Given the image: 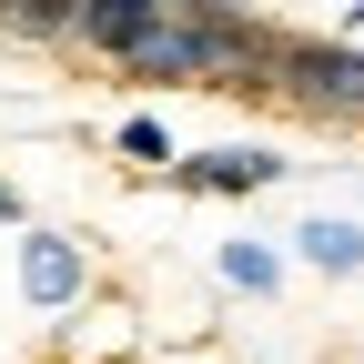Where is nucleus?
<instances>
[{"mask_svg":"<svg viewBox=\"0 0 364 364\" xmlns=\"http://www.w3.org/2000/svg\"><path fill=\"white\" fill-rule=\"evenodd\" d=\"M273 102H294L304 122L364 132V41H344V31H294V41H284V71H273Z\"/></svg>","mask_w":364,"mask_h":364,"instance_id":"f257e3e1","label":"nucleus"},{"mask_svg":"<svg viewBox=\"0 0 364 364\" xmlns=\"http://www.w3.org/2000/svg\"><path fill=\"white\" fill-rule=\"evenodd\" d=\"M81 294H91V253H81L71 233H51V223H31V233H21V304L61 314V304H81Z\"/></svg>","mask_w":364,"mask_h":364,"instance_id":"f03ea898","label":"nucleus"},{"mask_svg":"<svg viewBox=\"0 0 364 364\" xmlns=\"http://www.w3.org/2000/svg\"><path fill=\"white\" fill-rule=\"evenodd\" d=\"M284 182V152L273 142H213L172 162V193H273Z\"/></svg>","mask_w":364,"mask_h":364,"instance_id":"7ed1b4c3","label":"nucleus"},{"mask_svg":"<svg viewBox=\"0 0 364 364\" xmlns=\"http://www.w3.org/2000/svg\"><path fill=\"white\" fill-rule=\"evenodd\" d=\"M162 21V0H81V11H71V51H91V61H132V41H142Z\"/></svg>","mask_w":364,"mask_h":364,"instance_id":"20e7f679","label":"nucleus"},{"mask_svg":"<svg viewBox=\"0 0 364 364\" xmlns=\"http://www.w3.org/2000/svg\"><path fill=\"white\" fill-rule=\"evenodd\" d=\"M294 253H304L314 273H364V223L314 213V223H294Z\"/></svg>","mask_w":364,"mask_h":364,"instance_id":"39448f33","label":"nucleus"},{"mask_svg":"<svg viewBox=\"0 0 364 364\" xmlns=\"http://www.w3.org/2000/svg\"><path fill=\"white\" fill-rule=\"evenodd\" d=\"M112 152H122L132 172H162V182H172V162H182V142L162 132V112H122V122H112Z\"/></svg>","mask_w":364,"mask_h":364,"instance_id":"423d86ee","label":"nucleus"},{"mask_svg":"<svg viewBox=\"0 0 364 364\" xmlns=\"http://www.w3.org/2000/svg\"><path fill=\"white\" fill-rule=\"evenodd\" d=\"M71 11L81 0H0V41H41L51 51V41H71Z\"/></svg>","mask_w":364,"mask_h":364,"instance_id":"0eeeda50","label":"nucleus"},{"mask_svg":"<svg viewBox=\"0 0 364 364\" xmlns=\"http://www.w3.org/2000/svg\"><path fill=\"white\" fill-rule=\"evenodd\" d=\"M223 284L273 294V284H284V253H273V243H223Z\"/></svg>","mask_w":364,"mask_h":364,"instance_id":"6e6552de","label":"nucleus"},{"mask_svg":"<svg viewBox=\"0 0 364 364\" xmlns=\"http://www.w3.org/2000/svg\"><path fill=\"white\" fill-rule=\"evenodd\" d=\"M0 223H21V193H11V182H0ZM21 233H31V223H21Z\"/></svg>","mask_w":364,"mask_h":364,"instance_id":"1a4fd4ad","label":"nucleus"}]
</instances>
